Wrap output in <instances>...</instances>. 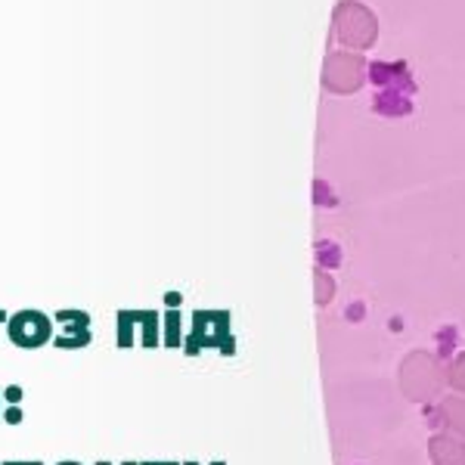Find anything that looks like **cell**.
<instances>
[{"label":"cell","instance_id":"9","mask_svg":"<svg viewBox=\"0 0 465 465\" xmlns=\"http://www.w3.org/2000/svg\"><path fill=\"white\" fill-rule=\"evenodd\" d=\"M140 326V311H118L115 313V344L118 348H131L134 341V329Z\"/></svg>","mask_w":465,"mask_h":465},{"label":"cell","instance_id":"13","mask_svg":"<svg viewBox=\"0 0 465 465\" xmlns=\"http://www.w3.org/2000/svg\"><path fill=\"white\" fill-rule=\"evenodd\" d=\"M447 385L456 394H465V354H456L453 363L447 366Z\"/></svg>","mask_w":465,"mask_h":465},{"label":"cell","instance_id":"8","mask_svg":"<svg viewBox=\"0 0 465 465\" xmlns=\"http://www.w3.org/2000/svg\"><path fill=\"white\" fill-rule=\"evenodd\" d=\"M438 416H440V422L450 429V434H460V438H465V394L444 397L440 407H438Z\"/></svg>","mask_w":465,"mask_h":465},{"label":"cell","instance_id":"6","mask_svg":"<svg viewBox=\"0 0 465 465\" xmlns=\"http://www.w3.org/2000/svg\"><path fill=\"white\" fill-rule=\"evenodd\" d=\"M431 465H465V440L460 434H434L429 440Z\"/></svg>","mask_w":465,"mask_h":465},{"label":"cell","instance_id":"15","mask_svg":"<svg viewBox=\"0 0 465 465\" xmlns=\"http://www.w3.org/2000/svg\"><path fill=\"white\" fill-rule=\"evenodd\" d=\"M22 419H25V412H22L19 403H10V407L4 410V422H10V425H19Z\"/></svg>","mask_w":465,"mask_h":465},{"label":"cell","instance_id":"11","mask_svg":"<svg viewBox=\"0 0 465 465\" xmlns=\"http://www.w3.org/2000/svg\"><path fill=\"white\" fill-rule=\"evenodd\" d=\"M140 329H143V348H155L159 341V329H162V320L155 311H140Z\"/></svg>","mask_w":465,"mask_h":465},{"label":"cell","instance_id":"26","mask_svg":"<svg viewBox=\"0 0 465 465\" xmlns=\"http://www.w3.org/2000/svg\"><path fill=\"white\" fill-rule=\"evenodd\" d=\"M96 465H109V462H96Z\"/></svg>","mask_w":465,"mask_h":465},{"label":"cell","instance_id":"17","mask_svg":"<svg viewBox=\"0 0 465 465\" xmlns=\"http://www.w3.org/2000/svg\"><path fill=\"white\" fill-rule=\"evenodd\" d=\"M164 304H168V307H180V295H177V292H168V298H164Z\"/></svg>","mask_w":465,"mask_h":465},{"label":"cell","instance_id":"1","mask_svg":"<svg viewBox=\"0 0 465 465\" xmlns=\"http://www.w3.org/2000/svg\"><path fill=\"white\" fill-rule=\"evenodd\" d=\"M444 372H440L438 357L429 351H412L401 363V391L412 403H429L438 397Z\"/></svg>","mask_w":465,"mask_h":465},{"label":"cell","instance_id":"22","mask_svg":"<svg viewBox=\"0 0 465 465\" xmlns=\"http://www.w3.org/2000/svg\"><path fill=\"white\" fill-rule=\"evenodd\" d=\"M143 465H168V462H143Z\"/></svg>","mask_w":465,"mask_h":465},{"label":"cell","instance_id":"2","mask_svg":"<svg viewBox=\"0 0 465 465\" xmlns=\"http://www.w3.org/2000/svg\"><path fill=\"white\" fill-rule=\"evenodd\" d=\"M335 35H339V41L351 50L372 47L379 37L376 13H372L370 6L357 4V0H341V4L335 6Z\"/></svg>","mask_w":465,"mask_h":465},{"label":"cell","instance_id":"19","mask_svg":"<svg viewBox=\"0 0 465 465\" xmlns=\"http://www.w3.org/2000/svg\"><path fill=\"white\" fill-rule=\"evenodd\" d=\"M6 320H10V313H6V311H0V322H6Z\"/></svg>","mask_w":465,"mask_h":465},{"label":"cell","instance_id":"5","mask_svg":"<svg viewBox=\"0 0 465 465\" xmlns=\"http://www.w3.org/2000/svg\"><path fill=\"white\" fill-rule=\"evenodd\" d=\"M366 81V63L357 54H332L322 65V84L332 94H354Z\"/></svg>","mask_w":465,"mask_h":465},{"label":"cell","instance_id":"20","mask_svg":"<svg viewBox=\"0 0 465 465\" xmlns=\"http://www.w3.org/2000/svg\"><path fill=\"white\" fill-rule=\"evenodd\" d=\"M16 465H44V462H37V460H35V462H16Z\"/></svg>","mask_w":465,"mask_h":465},{"label":"cell","instance_id":"21","mask_svg":"<svg viewBox=\"0 0 465 465\" xmlns=\"http://www.w3.org/2000/svg\"><path fill=\"white\" fill-rule=\"evenodd\" d=\"M0 397H4V388H0ZM0 422H4V410H0Z\"/></svg>","mask_w":465,"mask_h":465},{"label":"cell","instance_id":"18","mask_svg":"<svg viewBox=\"0 0 465 465\" xmlns=\"http://www.w3.org/2000/svg\"><path fill=\"white\" fill-rule=\"evenodd\" d=\"M56 465H81V462H74V460H63V462H56Z\"/></svg>","mask_w":465,"mask_h":465},{"label":"cell","instance_id":"4","mask_svg":"<svg viewBox=\"0 0 465 465\" xmlns=\"http://www.w3.org/2000/svg\"><path fill=\"white\" fill-rule=\"evenodd\" d=\"M6 339L22 351H35L54 341V317L35 307H22L6 320Z\"/></svg>","mask_w":465,"mask_h":465},{"label":"cell","instance_id":"25","mask_svg":"<svg viewBox=\"0 0 465 465\" xmlns=\"http://www.w3.org/2000/svg\"><path fill=\"white\" fill-rule=\"evenodd\" d=\"M124 465H137V462H124Z\"/></svg>","mask_w":465,"mask_h":465},{"label":"cell","instance_id":"24","mask_svg":"<svg viewBox=\"0 0 465 465\" xmlns=\"http://www.w3.org/2000/svg\"><path fill=\"white\" fill-rule=\"evenodd\" d=\"M183 465H196V462H183ZM214 465H223V462H214Z\"/></svg>","mask_w":465,"mask_h":465},{"label":"cell","instance_id":"23","mask_svg":"<svg viewBox=\"0 0 465 465\" xmlns=\"http://www.w3.org/2000/svg\"><path fill=\"white\" fill-rule=\"evenodd\" d=\"M0 465H16V462H13V460H6V462H0Z\"/></svg>","mask_w":465,"mask_h":465},{"label":"cell","instance_id":"12","mask_svg":"<svg viewBox=\"0 0 465 465\" xmlns=\"http://www.w3.org/2000/svg\"><path fill=\"white\" fill-rule=\"evenodd\" d=\"M313 298H317V304H329L332 302V295H335V282H332V276L326 273V270H317L313 273Z\"/></svg>","mask_w":465,"mask_h":465},{"label":"cell","instance_id":"10","mask_svg":"<svg viewBox=\"0 0 465 465\" xmlns=\"http://www.w3.org/2000/svg\"><path fill=\"white\" fill-rule=\"evenodd\" d=\"M162 335H164V344H168V348L183 344V317H180L177 307H168V313L162 317Z\"/></svg>","mask_w":465,"mask_h":465},{"label":"cell","instance_id":"16","mask_svg":"<svg viewBox=\"0 0 465 465\" xmlns=\"http://www.w3.org/2000/svg\"><path fill=\"white\" fill-rule=\"evenodd\" d=\"M22 388L19 385H10V388H4V397H6V403H22Z\"/></svg>","mask_w":465,"mask_h":465},{"label":"cell","instance_id":"7","mask_svg":"<svg viewBox=\"0 0 465 465\" xmlns=\"http://www.w3.org/2000/svg\"><path fill=\"white\" fill-rule=\"evenodd\" d=\"M94 341V322L87 320H74V322H65L63 332L54 335V348L59 351H78V348H87V344Z\"/></svg>","mask_w":465,"mask_h":465},{"label":"cell","instance_id":"14","mask_svg":"<svg viewBox=\"0 0 465 465\" xmlns=\"http://www.w3.org/2000/svg\"><path fill=\"white\" fill-rule=\"evenodd\" d=\"M50 317H54V322H59V326H65V322H74V320H87L90 313L78 311V307H59V311L50 313Z\"/></svg>","mask_w":465,"mask_h":465},{"label":"cell","instance_id":"3","mask_svg":"<svg viewBox=\"0 0 465 465\" xmlns=\"http://www.w3.org/2000/svg\"><path fill=\"white\" fill-rule=\"evenodd\" d=\"M202 348H221L223 354H232L230 339V313L227 311H196L193 313V332L186 339V354H199Z\"/></svg>","mask_w":465,"mask_h":465}]
</instances>
